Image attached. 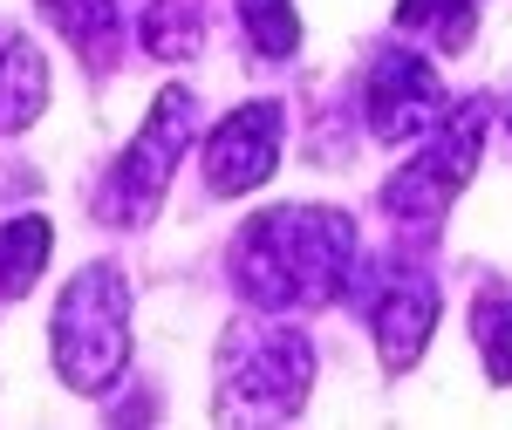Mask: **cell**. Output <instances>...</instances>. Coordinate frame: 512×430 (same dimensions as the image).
<instances>
[{"label": "cell", "mask_w": 512, "mask_h": 430, "mask_svg": "<svg viewBox=\"0 0 512 430\" xmlns=\"http://www.w3.org/2000/svg\"><path fill=\"white\" fill-rule=\"evenodd\" d=\"M485 123H492V103H458V110L424 137V151L383 185V212L410 219V226H437L444 205L465 192L478 151H485Z\"/></svg>", "instance_id": "obj_5"}, {"label": "cell", "mask_w": 512, "mask_h": 430, "mask_svg": "<svg viewBox=\"0 0 512 430\" xmlns=\"http://www.w3.org/2000/svg\"><path fill=\"white\" fill-rule=\"evenodd\" d=\"M41 260H48V219H14V226H0V301L28 294L35 274H41Z\"/></svg>", "instance_id": "obj_13"}, {"label": "cell", "mask_w": 512, "mask_h": 430, "mask_svg": "<svg viewBox=\"0 0 512 430\" xmlns=\"http://www.w3.org/2000/svg\"><path fill=\"white\" fill-rule=\"evenodd\" d=\"M315 383V349L294 328L239 321L219 342V417H294Z\"/></svg>", "instance_id": "obj_3"}, {"label": "cell", "mask_w": 512, "mask_h": 430, "mask_svg": "<svg viewBox=\"0 0 512 430\" xmlns=\"http://www.w3.org/2000/svg\"><path fill=\"white\" fill-rule=\"evenodd\" d=\"M362 117L383 144L403 137H431L444 117V89H437L431 62L410 55V48H376L369 55V76H362Z\"/></svg>", "instance_id": "obj_6"}, {"label": "cell", "mask_w": 512, "mask_h": 430, "mask_svg": "<svg viewBox=\"0 0 512 430\" xmlns=\"http://www.w3.org/2000/svg\"><path fill=\"white\" fill-rule=\"evenodd\" d=\"M396 21H403L410 35L437 41L444 55H458V48L478 35V0H403Z\"/></svg>", "instance_id": "obj_11"}, {"label": "cell", "mask_w": 512, "mask_h": 430, "mask_svg": "<svg viewBox=\"0 0 512 430\" xmlns=\"http://www.w3.org/2000/svg\"><path fill=\"white\" fill-rule=\"evenodd\" d=\"M239 21H246V41L260 55H294L301 48V21H294V0H239Z\"/></svg>", "instance_id": "obj_14"}, {"label": "cell", "mask_w": 512, "mask_h": 430, "mask_svg": "<svg viewBox=\"0 0 512 430\" xmlns=\"http://www.w3.org/2000/svg\"><path fill=\"white\" fill-rule=\"evenodd\" d=\"M280 164V103H246L205 137V192L239 198Z\"/></svg>", "instance_id": "obj_7"}, {"label": "cell", "mask_w": 512, "mask_h": 430, "mask_svg": "<svg viewBox=\"0 0 512 430\" xmlns=\"http://www.w3.org/2000/svg\"><path fill=\"white\" fill-rule=\"evenodd\" d=\"M233 287L260 314L321 308L355 267V226L335 205H274L246 219L233 239Z\"/></svg>", "instance_id": "obj_1"}, {"label": "cell", "mask_w": 512, "mask_h": 430, "mask_svg": "<svg viewBox=\"0 0 512 430\" xmlns=\"http://www.w3.org/2000/svg\"><path fill=\"white\" fill-rule=\"evenodd\" d=\"M192 117H198V103H192V89H178V82L151 103L137 144L110 164V178H103V192H96V212H103L110 226H144V219L158 212L164 178H171V164L192 144Z\"/></svg>", "instance_id": "obj_4"}, {"label": "cell", "mask_w": 512, "mask_h": 430, "mask_svg": "<svg viewBox=\"0 0 512 430\" xmlns=\"http://www.w3.org/2000/svg\"><path fill=\"white\" fill-rule=\"evenodd\" d=\"M48 103V62L28 35L0 41V130H28Z\"/></svg>", "instance_id": "obj_9"}, {"label": "cell", "mask_w": 512, "mask_h": 430, "mask_svg": "<svg viewBox=\"0 0 512 430\" xmlns=\"http://www.w3.org/2000/svg\"><path fill=\"white\" fill-rule=\"evenodd\" d=\"M362 314H369V328H376V349L390 369H410L417 349L431 342V321H437V287L417 267H403V260H383L376 267V294H362Z\"/></svg>", "instance_id": "obj_8"}, {"label": "cell", "mask_w": 512, "mask_h": 430, "mask_svg": "<svg viewBox=\"0 0 512 430\" xmlns=\"http://www.w3.org/2000/svg\"><path fill=\"white\" fill-rule=\"evenodd\" d=\"M144 48L158 62H192L198 48H205V14H198L192 0H158L144 14Z\"/></svg>", "instance_id": "obj_12"}, {"label": "cell", "mask_w": 512, "mask_h": 430, "mask_svg": "<svg viewBox=\"0 0 512 430\" xmlns=\"http://www.w3.org/2000/svg\"><path fill=\"white\" fill-rule=\"evenodd\" d=\"M48 28L76 41V55L89 69H110L117 62V0H41Z\"/></svg>", "instance_id": "obj_10"}, {"label": "cell", "mask_w": 512, "mask_h": 430, "mask_svg": "<svg viewBox=\"0 0 512 430\" xmlns=\"http://www.w3.org/2000/svg\"><path fill=\"white\" fill-rule=\"evenodd\" d=\"M48 342H55V369H62L69 390L103 396L117 383L123 355H130V287H123V274L110 260L103 267H82L69 280V294L55 301Z\"/></svg>", "instance_id": "obj_2"}, {"label": "cell", "mask_w": 512, "mask_h": 430, "mask_svg": "<svg viewBox=\"0 0 512 430\" xmlns=\"http://www.w3.org/2000/svg\"><path fill=\"white\" fill-rule=\"evenodd\" d=\"M472 335H478V355H485V376L512 390V294H499L472 314Z\"/></svg>", "instance_id": "obj_15"}]
</instances>
